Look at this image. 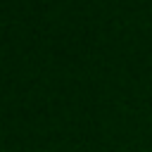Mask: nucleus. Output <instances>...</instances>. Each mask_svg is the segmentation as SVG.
I'll use <instances>...</instances> for the list:
<instances>
[]
</instances>
